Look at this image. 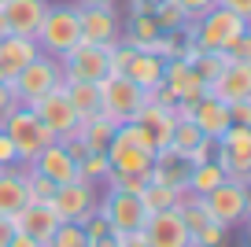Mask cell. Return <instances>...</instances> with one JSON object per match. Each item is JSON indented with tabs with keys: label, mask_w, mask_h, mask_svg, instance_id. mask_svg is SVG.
I'll return each instance as SVG.
<instances>
[{
	"label": "cell",
	"mask_w": 251,
	"mask_h": 247,
	"mask_svg": "<svg viewBox=\"0 0 251 247\" xmlns=\"http://www.w3.org/2000/svg\"><path fill=\"white\" fill-rule=\"evenodd\" d=\"M78 4H100V0H78Z\"/></svg>",
	"instance_id": "52"
},
{
	"label": "cell",
	"mask_w": 251,
	"mask_h": 247,
	"mask_svg": "<svg viewBox=\"0 0 251 247\" xmlns=\"http://www.w3.org/2000/svg\"><path fill=\"white\" fill-rule=\"evenodd\" d=\"M214 162L226 170V177L251 181V125H229L218 137Z\"/></svg>",
	"instance_id": "7"
},
{
	"label": "cell",
	"mask_w": 251,
	"mask_h": 247,
	"mask_svg": "<svg viewBox=\"0 0 251 247\" xmlns=\"http://www.w3.org/2000/svg\"><path fill=\"white\" fill-rule=\"evenodd\" d=\"M203 203H207V210H211V218L218 225L236 229V225H244L248 214H251V188H248V181L226 177L218 188H211V192L203 196Z\"/></svg>",
	"instance_id": "5"
},
{
	"label": "cell",
	"mask_w": 251,
	"mask_h": 247,
	"mask_svg": "<svg viewBox=\"0 0 251 247\" xmlns=\"http://www.w3.org/2000/svg\"><path fill=\"white\" fill-rule=\"evenodd\" d=\"M11 236H15V222L0 214V247H8V244H11Z\"/></svg>",
	"instance_id": "46"
},
{
	"label": "cell",
	"mask_w": 251,
	"mask_h": 247,
	"mask_svg": "<svg viewBox=\"0 0 251 247\" xmlns=\"http://www.w3.org/2000/svg\"><path fill=\"white\" fill-rule=\"evenodd\" d=\"M151 15H155V23H159V30H163V33H166V30H181V26L188 23V15L174 4V0H159Z\"/></svg>",
	"instance_id": "35"
},
{
	"label": "cell",
	"mask_w": 251,
	"mask_h": 247,
	"mask_svg": "<svg viewBox=\"0 0 251 247\" xmlns=\"http://www.w3.org/2000/svg\"><path fill=\"white\" fill-rule=\"evenodd\" d=\"M45 247H89V236L78 222H59V229L52 232V240Z\"/></svg>",
	"instance_id": "34"
},
{
	"label": "cell",
	"mask_w": 251,
	"mask_h": 247,
	"mask_svg": "<svg viewBox=\"0 0 251 247\" xmlns=\"http://www.w3.org/2000/svg\"><path fill=\"white\" fill-rule=\"evenodd\" d=\"M188 26H192V41L200 52H229L248 33V19L229 8H218V4L200 19H188Z\"/></svg>",
	"instance_id": "1"
},
{
	"label": "cell",
	"mask_w": 251,
	"mask_h": 247,
	"mask_svg": "<svg viewBox=\"0 0 251 247\" xmlns=\"http://www.w3.org/2000/svg\"><path fill=\"white\" fill-rule=\"evenodd\" d=\"M174 4H177V8L185 11L188 19H200L203 11H211V8H214V0H174Z\"/></svg>",
	"instance_id": "39"
},
{
	"label": "cell",
	"mask_w": 251,
	"mask_h": 247,
	"mask_svg": "<svg viewBox=\"0 0 251 247\" xmlns=\"http://www.w3.org/2000/svg\"><path fill=\"white\" fill-rule=\"evenodd\" d=\"M0 4H4V0H0Z\"/></svg>",
	"instance_id": "54"
},
{
	"label": "cell",
	"mask_w": 251,
	"mask_h": 247,
	"mask_svg": "<svg viewBox=\"0 0 251 247\" xmlns=\"http://www.w3.org/2000/svg\"><path fill=\"white\" fill-rule=\"evenodd\" d=\"M59 67H63V77H71V81H103L111 74L107 70V48L89 45V41H78L74 48H67L59 55Z\"/></svg>",
	"instance_id": "10"
},
{
	"label": "cell",
	"mask_w": 251,
	"mask_h": 247,
	"mask_svg": "<svg viewBox=\"0 0 251 247\" xmlns=\"http://www.w3.org/2000/svg\"><path fill=\"white\" fill-rule=\"evenodd\" d=\"M129 122H137L144 129V137H148V144L155 148V151H163V148H170V137H174V111H166V107H159V103H148L144 100L141 103V111H137Z\"/></svg>",
	"instance_id": "18"
},
{
	"label": "cell",
	"mask_w": 251,
	"mask_h": 247,
	"mask_svg": "<svg viewBox=\"0 0 251 247\" xmlns=\"http://www.w3.org/2000/svg\"><path fill=\"white\" fill-rule=\"evenodd\" d=\"M26 203H30V188H26L23 162H15V166H0V214L11 218L15 210H23Z\"/></svg>",
	"instance_id": "23"
},
{
	"label": "cell",
	"mask_w": 251,
	"mask_h": 247,
	"mask_svg": "<svg viewBox=\"0 0 251 247\" xmlns=\"http://www.w3.org/2000/svg\"><path fill=\"white\" fill-rule=\"evenodd\" d=\"M41 48L33 37H23V33H4L0 37V67H4V74L15 77L19 70L26 67L30 59H37Z\"/></svg>",
	"instance_id": "24"
},
{
	"label": "cell",
	"mask_w": 251,
	"mask_h": 247,
	"mask_svg": "<svg viewBox=\"0 0 251 247\" xmlns=\"http://www.w3.org/2000/svg\"><path fill=\"white\" fill-rule=\"evenodd\" d=\"M181 196H185V188H170V185H159V181H148V185L141 188V203H144V210H148V214L177 207Z\"/></svg>",
	"instance_id": "30"
},
{
	"label": "cell",
	"mask_w": 251,
	"mask_h": 247,
	"mask_svg": "<svg viewBox=\"0 0 251 247\" xmlns=\"http://www.w3.org/2000/svg\"><path fill=\"white\" fill-rule=\"evenodd\" d=\"M23 166H33L37 173H45L48 181H55V185H67V181L78 177V162L71 159V155L63 151L59 140H52V144H45L37 155H33L30 162H23Z\"/></svg>",
	"instance_id": "17"
},
{
	"label": "cell",
	"mask_w": 251,
	"mask_h": 247,
	"mask_svg": "<svg viewBox=\"0 0 251 247\" xmlns=\"http://www.w3.org/2000/svg\"><path fill=\"white\" fill-rule=\"evenodd\" d=\"M8 81H11V77H8V74H4V67H0V85H8Z\"/></svg>",
	"instance_id": "50"
},
{
	"label": "cell",
	"mask_w": 251,
	"mask_h": 247,
	"mask_svg": "<svg viewBox=\"0 0 251 247\" xmlns=\"http://www.w3.org/2000/svg\"><path fill=\"white\" fill-rule=\"evenodd\" d=\"M115 247H148V240H144V232H122V236H115Z\"/></svg>",
	"instance_id": "42"
},
{
	"label": "cell",
	"mask_w": 251,
	"mask_h": 247,
	"mask_svg": "<svg viewBox=\"0 0 251 247\" xmlns=\"http://www.w3.org/2000/svg\"><path fill=\"white\" fill-rule=\"evenodd\" d=\"M63 93H67L78 118H89L100 111V81H71V77H63Z\"/></svg>",
	"instance_id": "27"
},
{
	"label": "cell",
	"mask_w": 251,
	"mask_h": 247,
	"mask_svg": "<svg viewBox=\"0 0 251 247\" xmlns=\"http://www.w3.org/2000/svg\"><path fill=\"white\" fill-rule=\"evenodd\" d=\"M11 222H15V232H23V236L37 240V244H48L52 240V232L59 229V218H55L52 203H26L23 210H15L11 214Z\"/></svg>",
	"instance_id": "16"
},
{
	"label": "cell",
	"mask_w": 251,
	"mask_h": 247,
	"mask_svg": "<svg viewBox=\"0 0 251 247\" xmlns=\"http://www.w3.org/2000/svg\"><path fill=\"white\" fill-rule=\"evenodd\" d=\"M222 181H226V170H222L214 159H207V162H200V166H192V170H188L185 192H192V196H207L211 188H218Z\"/></svg>",
	"instance_id": "29"
},
{
	"label": "cell",
	"mask_w": 251,
	"mask_h": 247,
	"mask_svg": "<svg viewBox=\"0 0 251 247\" xmlns=\"http://www.w3.org/2000/svg\"><path fill=\"white\" fill-rule=\"evenodd\" d=\"M188 244H196V247H226L229 244V229L218 225V222H211V225H203L196 236L188 240Z\"/></svg>",
	"instance_id": "37"
},
{
	"label": "cell",
	"mask_w": 251,
	"mask_h": 247,
	"mask_svg": "<svg viewBox=\"0 0 251 247\" xmlns=\"http://www.w3.org/2000/svg\"><path fill=\"white\" fill-rule=\"evenodd\" d=\"M229 59H251V33H244V37L229 48Z\"/></svg>",
	"instance_id": "43"
},
{
	"label": "cell",
	"mask_w": 251,
	"mask_h": 247,
	"mask_svg": "<svg viewBox=\"0 0 251 247\" xmlns=\"http://www.w3.org/2000/svg\"><path fill=\"white\" fill-rule=\"evenodd\" d=\"M214 148H218V140H214V137H203L192 151H188V166H200V162L214 159Z\"/></svg>",
	"instance_id": "38"
},
{
	"label": "cell",
	"mask_w": 251,
	"mask_h": 247,
	"mask_svg": "<svg viewBox=\"0 0 251 247\" xmlns=\"http://www.w3.org/2000/svg\"><path fill=\"white\" fill-rule=\"evenodd\" d=\"M0 129L8 133V140L15 144L19 162H30L45 144H52V140H55L52 129H45V125H41V118L33 115V107H26V103H15V107L4 115Z\"/></svg>",
	"instance_id": "3"
},
{
	"label": "cell",
	"mask_w": 251,
	"mask_h": 247,
	"mask_svg": "<svg viewBox=\"0 0 251 247\" xmlns=\"http://www.w3.org/2000/svg\"><path fill=\"white\" fill-rule=\"evenodd\" d=\"M185 247H196V244H185Z\"/></svg>",
	"instance_id": "53"
},
{
	"label": "cell",
	"mask_w": 251,
	"mask_h": 247,
	"mask_svg": "<svg viewBox=\"0 0 251 247\" xmlns=\"http://www.w3.org/2000/svg\"><path fill=\"white\" fill-rule=\"evenodd\" d=\"M207 93L218 96L222 103L251 100V59H229L222 67V74L207 85Z\"/></svg>",
	"instance_id": "15"
},
{
	"label": "cell",
	"mask_w": 251,
	"mask_h": 247,
	"mask_svg": "<svg viewBox=\"0 0 251 247\" xmlns=\"http://www.w3.org/2000/svg\"><path fill=\"white\" fill-rule=\"evenodd\" d=\"M163 85L170 89L177 100H196V96L207 93L203 77L192 70V63H188V59H166L163 63Z\"/></svg>",
	"instance_id": "22"
},
{
	"label": "cell",
	"mask_w": 251,
	"mask_h": 247,
	"mask_svg": "<svg viewBox=\"0 0 251 247\" xmlns=\"http://www.w3.org/2000/svg\"><path fill=\"white\" fill-rule=\"evenodd\" d=\"M218 8H229V11H236V15H244V19H251V0H214Z\"/></svg>",
	"instance_id": "44"
},
{
	"label": "cell",
	"mask_w": 251,
	"mask_h": 247,
	"mask_svg": "<svg viewBox=\"0 0 251 247\" xmlns=\"http://www.w3.org/2000/svg\"><path fill=\"white\" fill-rule=\"evenodd\" d=\"M107 173H111V162H107V155H103V151H89L85 159L78 162V177L89 181V185H103Z\"/></svg>",
	"instance_id": "32"
},
{
	"label": "cell",
	"mask_w": 251,
	"mask_h": 247,
	"mask_svg": "<svg viewBox=\"0 0 251 247\" xmlns=\"http://www.w3.org/2000/svg\"><path fill=\"white\" fill-rule=\"evenodd\" d=\"M141 232H144V240H148V247H185L188 244V229H185V222H181L177 207L148 214L144 225H141Z\"/></svg>",
	"instance_id": "14"
},
{
	"label": "cell",
	"mask_w": 251,
	"mask_h": 247,
	"mask_svg": "<svg viewBox=\"0 0 251 247\" xmlns=\"http://www.w3.org/2000/svg\"><path fill=\"white\" fill-rule=\"evenodd\" d=\"M115 129H118V122H115V118H107L103 111H96V115L81 118L78 137L85 140V148H89V151H103V148L111 144V137H115Z\"/></svg>",
	"instance_id": "28"
},
{
	"label": "cell",
	"mask_w": 251,
	"mask_h": 247,
	"mask_svg": "<svg viewBox=\"0 0 251 247\" xmlns=\"http://www.w3.org/2000/svg\"><path fill=\"white\" fill-rule=\"evenodd\" d=\"M4 33H8V23H4V15H0V37H4Z\"/></svg>",
	"instance_id": "51"
},
{
	"label": "cell",
	"mask_w": 251,
	"mask_h": 247,
	"mask_svg": "<svg viewBox=\"0 0 251 247\" xmlns=\"http://www.w3.org/2000/svg\"><path fill=\"white\" fill-rule=\"evenodd\" d=\"M23 170H26V188H30V199H33V203H48V199H52L55 181H48L45 173H37L33 166H23Z\"/></svg>",
	"instance_id": "36"
},
{
	"label": "cell",
	"mask_w": 251,
	"mask_h": 247,
	"mask_svg": "<svg viewBox=\"0 0 251 247\" xmlns=\"http://www.w3.org/2000/svg\"><path fill=\"white\" fill-rule=\"evenodd\" d=\"M8 247H45V244H37V240H30V236H23V232H15Z\"/></svg>",
	"instance_id": "47"
},
{
	"label": "cell",
	"mask_w": 251,
	"mask_h": 247,
	"mask_svg": "<svg viewBox=\"0 0 251 247\" xmlns=\"http://www.w3.org/2000/svg\"><path fill=\"white\" fill-rule=\"evenodd\" d=\"M33 41H37V48L45 55H55V59H59L67 48H74L81 41L78 8H71V4H48V11H45V19H41Z\"/></svg>",
	"instance_id": "2"
},
{
	"label": "cell",
	"mask_w": 251,
	"mask_h": 247,
	"mask_svg": "<svg viewBox=\"0 0 251 247\" xmlns=\"http://www.w3.org/2000/svg\"><path fill=\"white\" fill-rule=\"evenodd\" d=\"M103 155H107V162H111L115 173H148L151 159H155V151L144 148L141 140H133L129 133H126V125L115 129V137H111V144L103 148Z\"/></svg>",
	"instance_id": "12"
},
{
	"label": "cell",
	"mask_w": 251,
	"mask_h": 247,
	"mask_svg": "<svg viewBox=\"0 0 251 247\" xmlns=\"http://www.w3.org/2000/svg\"><path fill=\"white\" fill-rule=\"evenodd\" d=\"M89 247H115V232H107V236H96V240H89Z\"/></svg>",
	"instance_id": "49"
},
{
	"label": "cell",
	"mask_w": 251,
	"mask_h": 247,
	"mask_svg": "<svg viewBox=\"0 0 251 247\" xmlns=\"http://www.w3.org/2000/svg\"><path fill=\"white\" fill-rule=\"evenodd\" d=\"M229 118H233V125H251V100L229 103Z\"/></svg>",
	"instance_id": "40"
},
{
	"label": "cell",
	"mask_w": 251,
	"mask_h": 247,
	"mask_svg": "<svg viewBox=\"0 0 251 247\" xmlns=\"http://www.w3.org/2000/svg\"><path fill=\"white\" fill-rule=\"evenodd\" d=\"M226 63H229V52H196V59H192V70L203 77V85H211L214 77L222 74V67H226Z\"/></svg>",
	"instance_id": "33"
},
{
	"label": "cell",
	"mask_w": 251,
	"mask_h": 247,
	"mask_svg": "<svg viewBox=\"0 0 251 247\" xmlns=\"http://www.w3.org/2000/svg\"><path fill=\"white\" fill-rule=\"evenodd\" d=\"M15 103L19 100H15V93H11V81H8V85H0V122H4V115H8Z\"/></svg>",
	"instance_id": "45"
},
{
	"label": "cell",
	"mask_w": 251,
	"mask_h": 247,
	"mask_svg": "<svg viewBox=\"0 0 251 247\" xmlns=\"http://www.w3.org/2000/svg\"><path fill=\"white\" fill-rule=\"evenodd\" d=\"M48 11V0H4L0 4V15L8 23V33H23V37H33Z\"/></svg>",
	"instance_id": "19"
},
{
	"label": "cell",
	"mask_w": 251,
	"mask_h": 247,
	"mask_svg": "<svg viewBox=\"0 0 251 247\" xmlns=\"http://www.w3.org/2000/svg\"><path fill=\"white\" fill-rule=\"evenodd\" d=\"M122 41L133 45L137 52L163 55V30H159V23H155L151 11H129V23H126V30H122Z\"/></svg>",
	"instance_id": "20"
},
{
	"label": "cell",
	"mask_w": 251,
	"mask_h": 247,
	"mask_svg": "<svg viewBox=\"0 0 251 247\" xmlns=\"http://www.w3.org/2000/svg\"><path fill=\"white\" fill-rule=\"evenodd\" d=\"M188 170H192V166H188L185 155H177L174 148H163V151H155V159H151L148 181H159V185H170V188H185Z\"/></svg>",
	"instance_id": "25"
},
{
	"label": "cell",
	"mask_w": 251,
	"mask_h": 247,
	"mask_svg": "<svg viewBox=\"0 0 251 247\" xmlns=\"http://www.w3.org/2000/svg\"><path fill=\"white\" fill-rule=\"evenodd\" d=\"M200 140H203V133L196 129V122H192V118H177V122H174L170 148H174L177 155H185V159H188V151H192V148H196Z\"/></svg>",
	"instance_id": "31"
},
{
	"label": "cell",
	"mask_w": 251,
	"mask_h": 247,
	"mask_svg": "<svg viewBox=\"0 0 251 247\" xmlns=\"http://www.w3.org/2000/svg\"><path fill=\"white\" fill-rule=\"evenodd\" d=\"M78 26H81V41L89 45H118L122 41V19H118L115 0H100V4H78Z\"/></svg>",
	"instance_id": "6"
},
{
	"label": "cell",
	"mask_w": 251,
	"mask_h": 247,
	"mask_svg": "<svg viewBox=\"0 0 251 247\" xmlns=\"http://www.w3.org/2000/svg\"><path fill=\"white\" fill-rule=\"evenodd\" d=\"M163 55H151V52H137L133 48V59H129V67H126V77L133 81L141 93H148V89L163 85Z\"/></svg>",
	"instance_id": "26"
},
{
	"label": "cell",
	"mask_w": 251,
	"mask_h": 247,
	"mask_svg": "<svg viewBox=\"0 0 251 247\" xmlns=\"http://www.w3.org/2000/svg\"><path fill=\"white\" fill-rule=\"evenodd\" d=\"M30 107H33V115L41 118V125H45V129H52L55 140L78 133V125H81V118L74 115V107H71V100H67V93H63V85L52 89V93H45L41 100H33Z\"/></svg>",
	"instance_id": "13"
},
{
	"label": "cell",
	"mask_w": 251,
	"mask_h": 247,
	"mask_svg": "<svg viewBox=\"0 0 251 247\" xmlns=\"http://www.w3.org/2000/svg\"><path fill=\"white\" fill-rule=\"evenodd\" d=\"M159 0H129V11H155Z\"/></svg>",
	"instance_id": "48"
},
{
	"label": "cell",
	"mask_w": 251,
	"mask_h": 247,
	"mask_svg": "<svg viewBox=\"0 0 251 247\" xmlns=\"http://www.w3.org/2000/svg\"><path fill=\"white\" fill-rule=\"evenodd\" d=\"M96 210L107 218V225H111L115 236H122V232H137L144 225V218H148L141 196H133V192H107V188H103Z\"/></svg>",
	"instance_id": "11"
},
{
	"label": "cell",
	"mask_w": 251,
	"mask_h": 247,
	"mask_svg": "<svg viewBox=\"0 0 251 247\" xmlns=\"http://www.w3.org/2000/svg\"><path fill=\"white\" fill-rule=\"evenodd\" d=\"M48 203H52L59 222H78L81 225L96 210V203H100V185H89V181L74 177V181H67V185H55V192H52Z\"/></svg>",
	"instance_id": "8"
},
{
	"label": "cell",
	"mask_w": 251,
	"mask_h": 247,
	"mask_svg": "<svg viewBox=\"0 0 251 247\" xmlns=\"http://www.w3.org/2000/svg\"><path fill=\"white\" fill-rule=\"evenodd\" d=\"M19 155H15V144L8 140V133L0 129V166H15Z\"/></svg>",
	"instance_id": "41"
},
{
	"label": "cell",
	"mask_w": 251,
	"mask_h": 247,
	"mask_svg": "<svg viewBox=\"0 0 251 247\" xmlns=\"http://www.w3.org/2000/svg\"><path fill=\"white\" fill-rule=\"evenodd\" d=\"M141 103H144V93L126 74H107L100 81V111L107 118H115L118 125L129 122V118L141 111Z\"/></svg>",
	"instance_id": "9"
},
{
	"label": "cell",
	"mask_w": 251,
	"mask_h": 247,
	"mask_svg": "<svg viewBox=\"0 0 251 247\" xmlns=\"http://www.w3.org/2000/svg\"><path fill=\"white\" fill-rule=\"evenodd\" d=\"M59 85H63V67H59L55 55H45V52H41L37 59H30L11 77V93H15V100L26 103V107H30L33 100H41L45 93L59 89Z\"/></svg>",
	"instance_id": "4"
},
{
	"label": "cell",
	"mask_w": 251,
	"mask_h": 247,
	"mask_svg": "<svg viewBox=\"0 0 251 247\" xmlns=\"http://www.w3.org/2000/svg\"><path fill=\"white\" fill-rule=\"evenodd\" d=\"M192 122H196V129L203 133V137H214L218 140L222 133L233 125V118H229V103H222L218 96H211V93H203V96H196V103H192Z\"/></svg>",
	"instance_id": "21"
}]
</instances>
